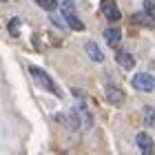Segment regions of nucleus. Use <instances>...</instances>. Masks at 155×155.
Wrapping results in <instances>:
<instances>
[{
	"label": "nucleus",
	"mask_w": 155,
	"mask_h": 155,
	"mask_svg": "<svg viewBox=\"0 0 155 155\" xmlns=\"http://www.w3.org/2000/svg\"><path fill=\"white\" fill-rule=\"evenodd\" d=\"M29 73H31V78L36 80V84H40L42 89H47L49 93H53V95H58V97H62V91L58 89V84H55L51 78H49L42 69H38V67H29Z\"/></svg>",
	"instance_id": "obj_1"
},
{
	"label": "nucleus",
	"mask_w": 155,
	"mask_h": 155,
	"mask_svg": "<svg viewBox=\"0 0 155 155\" xmlns=\"http://www.w3.org/2000/svg\"><path fill=\"white\" fill-rule=\"evenodd\" d=\"M133 84H135V89H140V91H153L155 89V78L149 75V73H137L133 78Z\"/></svg>",
	"instance_id": "obj_2"
},
{
	"label": "nucleus",
	"mask_w": 155,
	"mask_h": 155,
	"mask_svg": "<svg viewBox=\"0 0 155 155\" xmlns=\"http://www.w3.org/2000/svg\"><path fill=\"white\" fill-rule=\"evenodd\" d=\"M104 95H107V102L115 104V107H120V104H124V91H120L117 87H113V84H109V87H104Z\"/></svg>",
	"instance_id": "obj_3"
},
{
	"label": "nucleus",
	"mask_w": 155,
	"mask_h": 155,
	"mask_svg": "<svg viewBox=\"0 0 155 155\" xmlns=\"http://www.w3.org/2000/svg\"><path fill=\"white\" fill-rule=\"evenodd\" d=\"M100 9H102V13L111 20V22L120 20V9H117L115 0H102V2H100Z\"/></svg>",
	"instance_id": "obj_4"
},
{
	"label": "nucleus",
	"mask_w": 155,
	"mask_h": 155,
	"mask_svg": "<svg viewBox=\"0 0 155 155\" xmlns=\"http://www.w3.org/2000/svg\"><path fill=\"white\" fill-rule=\"evenodd\" d=\"M75 111H78V115H80V122L84 124V129H91V126H93V115L89 113V109L84 107V102H78Z\"/></svg>",
	"instance_id": "obj_5"
},
{
	"label": "nucleus",
	"mask_w": 155,
	"mask_h": 155,
	"mask_svg": "<svg viewBox=\"0 0 155 155\" xmlns=\"http://www.w3.org/2000/svg\"><path fill=\"white\" fill-rule=\"evenodd\" d=\"M135 144H137V149L142 153H151L153 151V140H151V135H146V133H137Z\"/></svg>",
	"instance_id": "obj_6"
},
{
	"label": "nucleus",
	"mask_w": 155,
	"mask_h": 155,
	"mask_svg": "<svg viewBox=\"0 0 155 155\" xmlns=\"http://www.w3.org/2000/svg\"><path fill=\"white\" fill-rule=\"evenodd\" d=\"M115 60H117V64L124 69V71H129V69L135 67V60H133V55L131 53H124V51H117L115 55Z\"/></svg>",
	"instance_id": "obj_7"
},
{
	"label": "nucleus",
	"mask_w": 155,
	"mask_h": 155,
	"mask_svg": "<svg viewBox=\"0 0 155 155\" xmlns=\"http://www.w3.org/2000/svg\"><path fill=\"white\" fill-rule=\"evenodd\" d=\"M84 49H87V53H89L91 60H95V62H102V60H104V53L97 49L95 42H87V45H84Z\"/></svg>",
	"instance_id": "obj_8"
},
{
	"label": "nucleus",
	"mask_w": 155,
	"mask_h": 155,
	"mask_svg": "<svg viewBox=\"0 0 155 155\" xmlns=\"http://www.w3.org/2000/svg\"><path fill=\"white\" fill-rule=\"evenodd\" d=\"M120 38H122L120 29H107V31H104V40H107L109 47H117L120 45Z\"/></svg>",
	"instance_id": "obj_9"
},
{
	"label": "nucleus",
	"mask_w": 155,
	"mask_h": 155,
	"mask_svg": "<svg viewBox=\"0 0 155 155\" xmlns=\"http://www.w3.org/2000/svg\"><path fill=\"white\" fill-rule=\"evenodd\" d=\"M64 18H67V25H69V27H73L75 31H82V29H84V25L75 18V11H73V13H64Z\"/></svg>",
	"instance_id": "obj_10"
},
{
	"label": "nucleus",
	"mask_w": 155,
	"mask_h": 155,
	"mask_svg": "<svg viewBox=\"0 0 155 155\" xmlns=\"http://www.w3.org/2000/svg\"><path fill=\"white\" fill-rule=\"evenodd\" d=\"M144 124L146 126H155V109L153 107H146L144 109Z\"/></svg>",
	"instance_id": "obj_11"
},
{
	"label": "nucleus",
	"mask_w": 155,
	"mask_h": 155,
	"mask_svg": "<svg viewBox=\"0 0 155 155\" xmlns=\"http://www.w3.org/2000/svg\"><path fill=\"white\" fill-rule=\"evenodd\" d=\"M58 5H60L62 13H73L75 11V2L73 0H58Z\"/></svg>",
	"instance_id": "obj_12"
},
{
	"label": "nucleus",
	"mask_w": 155,
	"mask_h": 155,
	"mask_svg": "<svg viewBox=\"0 0 155 155\" xmlns=\"http://www.w3.org/2000/svg\"><path fill=\"white\" fill-rule=\"evenodd\" d=\"M153 20H149L144 13H135V16H133V22H135V25H144V27H153Z\"/></svg>",
	"instance_id": "obj_13"
},
{
	"label": "nucleus",
	"mask_w": 155,
	"mask_h": 155,
	"mask_svg": "<svg viewBox=\"0 0 155 155\" xmlns=\"http://www.w3.org/2000/svg\"><path fill=\"white\" fill-rule=\"evenodd\" d=\"M36 5H40L42 9H47V11H53V7L58 5V0H33Z\"/></svg>",
	"instance_id": "obj_14"
},
{
	"label": "nucleus",
	"mask_w": 155,
	"mask_h": 155,
	"mask_svg": "<svg viewBox=\"0 0 155 155\" xmlns=\"http://www.w3.org/2000/svg\"><path fill=\"white\" fill-rule=\"evenodd\" d=\"M9 33H11V36H18V33H20V20L18 18L9 20Z\"/></svg>",
	"instance_id": "obj_15"
},
{
	"label": "nucleus",
	"mask_w": 155,
	"mask_h": 155,
	"mask_svg": "<svg viewBox=\"0 0 155 155\" xmlns=\"http://www.w3.org/2000/svg\"><path fill=\"white\" fill-rule=\"evenodd\" d=\"M49 20H51V22L58 27V29H67V25H64V20H62L58 13H51V16H49Z\"/></svg>",
	"instance_id": "obj_16"
},
{
	"label": "nucleus",
	"mask_w": 155,
	"mask_h": 155,
	"mask_svg": "<svg viewBox=\"0 0 155 155\" xmlns=\"http://www.w3.org/2000/svg\"><path fill=\"white\" fill-rule=\"evenodd\" d=\"M144 11L151 18H155V0H144Z\"/></svg>",
	"instance_id": "obj_17"
}]
</instances>
